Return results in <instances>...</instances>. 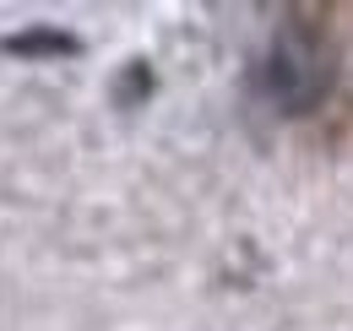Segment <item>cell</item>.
Instances as JSON below:
<instances>
[{"label":"cell","mask_w":353,"mask_h":331,"mask_svg":"<svg viewBox=\"0 0 353 331\" xmlns=\"http://www.w3.org/2000/svg\"><path fill=\"white\" fill-rule=\"evenodd\" d=\"M0 54H17V60H60V54H82L77 33H60V28H22L11 39H0Z\"/></svg>","instance_id":"2"},{"label":"cell","mask_w":353,"mask_h":331,"mask_svg":"<svg viewBox=\"0 0 353 331\" xmlns=\"http://www.w3.org/2000/svg\"><path fill=\"white\" fill-rule=\"evenodd\" d=\"M136 92H152V71H147V66H131V71L120 77V87H114L120 103H136Z\"/></svg>","instance_id":"3"},{"label":"cell","mask_w":353,"mask_h":331,"mask_svg":"<svg viewBox=\"0 0 353 331\" xmlns=\"http://www.w3.org/2000/svg\"><path fill=\"white\" fill-rule=\"evenodd\" d=\"M332 77H337V60H332V43H326V28L294 11L261 60V87L272 98L277 114H310L326 92H332Z\"/></svg>","instance_id":"1"}]
</instances>
